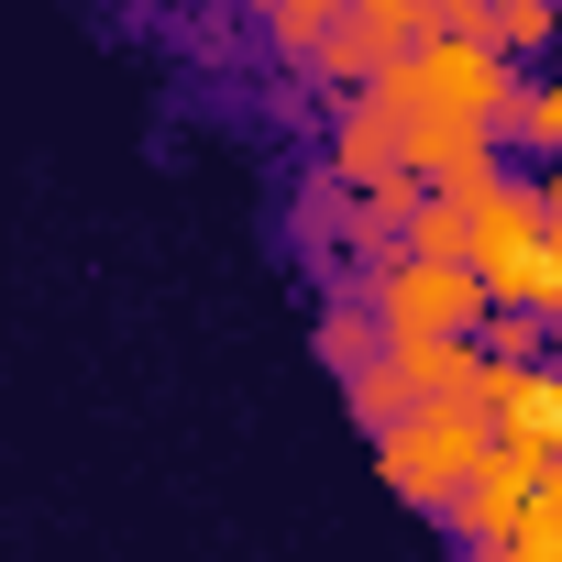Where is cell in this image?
Returning a JSON list of instances; mask_svg holds the SVG:
<instances>
[{
    "mask_svg": "<svg viewBox=\"0 0 562 562\" xmlns=\"http://www.w3.org/2000/svg\"><path fill=\"white\" fill-rule=\"evenodd\" d=\"M321 353H331L342 375H375V364H386V321H375V299H342V310H321Z\"/></svg>",
    "mask_w": 562,
    "mask_h": 562,
    "instance_id": "obj_9",
    "label": "cell"
},
{
    "mask_svg": "<svg viewBox=\"0 0 562 562\" xmlns=\"http://www.w3.org/2000/svg\"><path fill=\"white\" fill-rule=\"evenodd\" d=\"M529 496H540V463L496 441V463H485V474H474V485L452 496V529H463V551H485V540H507V529L529 518Z\"/></svg>",
    "mask_w": 562,
    "mask_h": 562,
    "instance_id": "obj_7",
    "label": "cell"
},
{
    "mask_svg": "<svg viewBox=\"0 0 562 562\" xmlns=\"http://www.w3.org/2000/svg\"><path fill=\"white\" fill-rule=\"evenodd\" d=\"M474 276H485V299L496 310H540L562 321V232L540 210V188H485L474 199Z\"/></svg>",
    "mask_w": 562,
    "mask_h": 562,
    "instance_id": "obj_2",
    "label": "cell"
},
{
    "mask_svg": "<svg viewBox=\"0 0 562 562\" xmlns=\"http://www.w3.org/2000/svg\"><path fill=\"white\" fill-rule=\"evenodd\" d=\"M342 23H353V0H288V12H276L265 34H276V56H288V67H331Z\"/></svg>",
    "mask_w": 562,
    "mask_h": 562,
    "instance_id": "obj_8",
    "label": "cell"
},
{
    "mask_svg": "<svg viewBox=\"0 0 562 562\" xmlns=\"http://www.w3.org/2000/svg\"><path fill=\"white\" fill-rule=\"evenodd\" d=\"M254 12H265V23H276V12H288V0H254Z\"/></svg>",
    "mask_w": 562,
    "mask_h": 562,
    "instance_id": "obj_17",
    "label": "cell"
},
{
    "mask_svg": "<svg viewBox=\"0 0 562 562\" xmlns=\"http://www.w3.org/2000/svg\"><path fill=\"white\" fill-rule=\"evenodd\" d=\"M375 100H397L408 122H474V133L518 122V78H507V56H496L485 34H430V45H408Z\"/></svg>",
    "mask_w": 562,
    "mask_h": 562,
    "instance_id": "obj_1",
    "label": "cell"
},
{
    "mask_svg": "<svg viewBox=\"0 0 562 562\" xmlns=\"http://www.w3.org/2000/svg\"><path fill=\"white\" fill-rule=\"evenodd\" d=\"M331 188H353V199H375V188H408V122H397V100H353L342 111V133H331Z\"/></svg>",
    "mask_w": 562,
    "mask_h": 562,
    "instance_id": "obj_6",
    "label": "cell"
},
{
    "mask_svg": "<svg viewBox=\"0 0 562 562\" xmlns=\"http://www.w3.org/2000/svg\"><path fill=\"white\" fill-rule=\"evenodd\" d=\"M375 321H386V342H485L496 299H485V276H474V265L386 254V276H375Z\"/></svg>",
    "mask_w": 562,
    "mask_h": 562,
    "instance_id": "obj_3",
    "label": "cell"
},
{
    "mask_svg": "<svg viewBox=\"0 0 562 562\" xmlns=\"http://www.w3.org/2000/svg\"><path fill=\"white\" fill-rule=\"evenodd\" d=\"M463 562H518V551H507V540H485V551H463Z\"/></svg>",
    "mask_w": 562,
    "mask_h": 562,
    "instance_id": "obj_16",
    "label": "cell"
},
{
    "mask_svg": "<svg viewBox=\"0 0 562 562\" xmlns=\"http://www.w3.org/2000/svg\"><path fill=\"white\" fill-rule=\"evenodd\" d=\"M485 430H496L507 452H529L540 474H562V364H496Z\"/></svg>",
    "mask_w": 562,
    "mask_h": 562,
    "instance_id": "obj_5",
    "label": "cell"
},
{
    "mask_svg": "<svg viewBox=\"0 0 562 562\" xmlns=\"http://www.w3.org/2000/svg\"><path fill=\"white\" fill-rule=\"evenodd\" d=\"M518 133H529L540 155H562V78H540V89L518 100Z\"/></svg>",
    "mask_w": 562,
    "mask_h": 562,
    "instance_id": "obj_14",
    "label": "cell"
},
{
    "mask_svg": "<svg viewBox=\"0 0 562 562\" xmlns=\"http://www.w3.org/2000/svg\"><path fill=\"white\" fill-rule=\"evenodd\" d=\"M375 463H386V485H397L408 507L452 518V496H463V485L496 463V430H485V419H463V408H430V419L386 430V441H375Z\"/></svg>",
    "mask_w": 562,
    "mask_h": 562,
    "instance_id": "obj_4",
    "label": "cell"
},
{
    "mask_svg": "<svg viewBox=\"0 0 562 562\" xmlns=\"http://www.w3.org/2000/svg\"><path fill=\"white\" fill-rule=\"evenodd\" d=\"M551 34H562V0H496V12H485L496 56H551Z\"/></svg>",
    "mask_w": 562,
    "mask_h": 562,
    "instance_id": "obj_11",
    "label": "cell"
},
{
    "mask_svg": "<svg viewBox=\"0 0 562 562\" xmlns=\"http://www.w3.org/2000/svg\"><path fill=\"white\" fill-rule=\"evenodd\" d=\"M540 210H551V232H562V155H551V177H540Z\"/></svg>",
    "mask_w": 562,
    "mask_h": 562,
    "instance_id": "obj_15",
    "label": "cell"
},
{
    "mask_svg": "<svg viewBox=\"0 0 562 562\" xmlns=\"http://www.w3.org/2000/svg\"><path fill=\"white\" fill-rule=\"evenodd\" d=\"M507 551H518V562H562V474H540V496H529V518L507 529Z\"/></svg>",
    "mask_w": 562,
    "mask_h": 562,
    "instance_id": "obj_12",
    "label": "cell"
},
{
    "mask_svg": "<svg viewBox=\"0 0 562 562\" xmlns=\"http://www.w3.org/2000/svg\"><path fill=\"white\" fill-rule=\"evenodd\" d=\"M408 254H430V265H474V199H419V221H408Z\"/></svg>",
    "mask_w": 562,
    "mask_h": 562,
    "instance_id": "obj_10",
    "label": "cell"
},
{
    "mask_svg": "<svg viewBox=\"0 0 562 562\" xmlns=\"http://www.w3.org/2000/svg\"><path fill=\"white\" fill-rule=\"evenodd\" d=\"M485 342H496V364H540L551 321H540V310H496V321H485Z\"/></svg>",
    "mask_w": 562,
    "mask_h": 562,
    "instance_id": "obj_13",
    "label": "cell"
}]
</instances>
